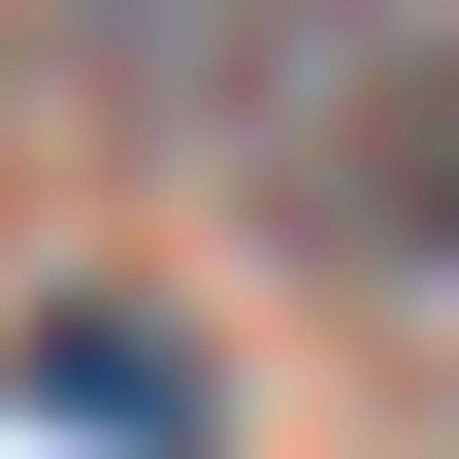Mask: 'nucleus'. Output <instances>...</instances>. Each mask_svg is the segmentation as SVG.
<instances>
[{
  "label": "nucleus",
  "mask_w": 459,
  "mask_h": 459,
  "mask_svg": "<svg viewBox=\"0 0 459 459\" xmlns=\"http://www.w3.org/2000/svg\"><path fill=\"white\" fill-rule=\"evenodd\" d=\"M0 394L99 427V459H197V328H164V296H0Z\"/></svg>",
  "instance_id": "nucleus-2"
},
{
  "label": "nucleus",
  "mask_w": 459,
  "mask_h": 459,
  "mask_svg": "<svg viewBox=\"0 0 459 459\" xmlns=\"http://www.w3.org/2000/svg\"><path fill=\"white\" fill-rule=\"evenodd\" d=\"M263 197H296V263H394V296H427L459 263V0L427 33H328V99L263 132Z\"/></svg>",
  "instance_id": "nucleus-1"
}]
</instances>
